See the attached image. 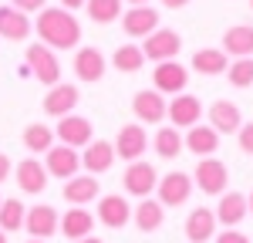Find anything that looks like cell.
<instances>
[{
  "instance_id": "cell-1",
  "label": "cell",
  "mask_w": 253,
  "mask_h": 243,
  "mask_svg": "<svg viewBox=\"0 0 253 243\" xmlns=\"http://www.w3.org/2000/svg\"><path fill=\"white\" fill-rule=\"evenodd\" d=\"M41 44H47L51 51H71L81 44V24L71 10L64 7H44L34 20Z\"/></svg>"
},
{
  "instance_id": "cell-2",
  "label": "cell",
  "mask_w": 253,
  "mask_h": 243,
  "mask_svg": "<svg viewBox=\"0 0 253 243\" xmlns=\"http://www.w3.org/2000/svg\"><path fill=\"white\" fill-rule=\"evenodd\" d=\"M193 182H196V189H203L206 196H223L226 182H230V169H226V162H219L216 156H206V159L196 162Z\"/></svg>"
},
{
  "instance_id": "cell-3",
  "label": "cell",
  "mask_w": 253,
  "mask_h": 243,
  "mask_svg": "<svg viewBox=\"0 0 253 243\" xmlns=\"http://www.w3.org/2000/svg\"><path fill=\"white\" fill-rule=\"evenodd\" d=\"M27 71H31L41 84L54 88L61 81V61L47 44H27Z\"/></svg>"
},
{
  "instance_id": "cell-4",
  "label": "cell",
  "mask_w": 253,
  "mask_h": 243,
  "mask_svg": "<svg viewBox=\"0 0 253 243\" xmlns=\"http://www.w3.org/2000/svg\"><path fill=\"white\" fill-rule=\"evenodd\" d=\"M179 51H182V38L175 34L172 27H159V31H152L149 38L142 40V54H145V61H152V64L175 61Z\"/></svg>"
},
{
  "instance_id": "cell-5",
  "label": "cell",
  "mask_w": 253,
  "mask_h": 243,
  "mask_svg": "<svg viewBox=\"0 0 253 243\" xmlns=\"http://www.w3.org/2000/svg\"><path fill=\"white\" fill-rule=\"evenodd\" d=\"M193 176H186L182 169H175V172H166V176H159V202L162 206H186L189 196H193Z\"/></svg>"
},
{
  "instance_id": "cell-6",
  "label": "cell",
  "mask_w": 253,
  "mask_h": 243,
  "mask_svg": "<svg viewBox=\"0 0 253 243\" xmlns=\"http://www.w3.org/2000/svg\"><path fill=\"white\" fill-rule=\"evenodd\" d=\"M122 182H125V193H132V196H138V200H145V196L159 186V172H156L152 162L138 159V162H128V165H125Z\"/></svg>"
},
{
  "instance_id": "cell-7",
  "label": "cell",
  "mask_w": 253,
  "mask_h": 243,
  "mask_svg": "<svg viewBox=\"0 0 253 243\" xmlns=\"http://www.w3.org/2000/svg\"><path fill=\"white\" fill-rule=\"evenodd\" d=\"M54 135L61 139V145H71V149H84V145H91L95 142V128H91V122L84 119V115H64L58 119V128H54Z\"/></svg>"
},
{
  "instance_id": "cell-8",
  "label": "cell",
  "mask_w": 253,
  "mask_h": 243,
  "mask_svg": "<svg viewBox=\"0 0 253 243\" xmlns=\"http://www.w3.org/2000/svg\"><path fill=\"white\" fill-rule=\"evenodd\" d=\"M44 169H47V176H58V179L68 182L71 176H78V169H81L78 149H71V145H51L44 152Z\"/></svg>"
},
{
  "instance_id": "cell-9",
  "label": "cell",
  "mask_w": 253,
  "mask_h": 243,
  "mask_svg": "<svg viewBox=\"0 0 253 243\" xmlns=\"http://www.w3.org/2000/svg\"><path fill=\"white\" fill-rule=\"evenodd\" d=\"M186 81H189V71L179 61H162V64L152 68V88L159 95H182Z\"/></svg>"
},
{
  "instance_id": "cell-10",
  "label": "cell",
  "mask_w": 253,
  "mask_h": 243,
  "mask_svg": "<svg viewBox=\"0 0 253 243\" xmlns=\"http://www.w3.org/2000/svg\"><path fill=\"white\" fill-rule=\"evenodd\" d=\"M115 156L125 162H138L145 156V149H149V135H145V128L142 125H122L115 135Z\"/></svg>"
},
{
  "instance_id": "cell-11",
  "label": "cell",
  "mask_w": 253,
  "mask_h": 243,
  "mask_svg": "<svg viewBox=\"0 0 253 243\" xmlns=\"http://www.w3.org/2000/svg\"><path fill=\"white\" fill-rule=\"evenodd\" d=\"M58 226H61V213L54 209V206L41 202V206H31V209H27L24 230L31 233V240H47V237H54Z\"/></svg>"
},
{
  "instance_id": "cell-12",
  "label": "cell",
  "mask_w": 253,
  "mask_h": 243,
  "mask_svg": "<svg viewBox=\"0 0 253 243\" xmlns=\"http://www.w3.org/2000/svg\"><path fill=\"white\" fill-rule=\"evenodd\" d=\"M166 119L172 122V128L179 125V132H182V128H193V125H199V119H203V101L196 98V95H189V91H182V95H175V98L169 101Z\"/></svg>"
},
{
  "instance_id": "cell-13",
  "label": "cell",
  "mask_w": 253,
  "mask_h": 243,
  "mask_svg": "<svg viewBox=\"0 0 253 243\" xmlns=\"http://www.w3.org/2000/svg\"><path fill=\"white\" fill-rule=\"evenodd\" d=\"M166 108H169V101H166V95H159L156 88H142L132 98V112L142 125H159L166 119Z\"/></svg>"
},
{
  "instance_id": "cell-14",
  "label": "cell",
  "mask_w": 253,
  "mask_h": 243,
  "mask_svg": "<svg viewBox=\"0 0 253 243\" xmlns=\"http://www.w3.org/2000/svg\"><path fill=\"white\" fill-rule=\"evenodd\" d=\"M122 31L128 38H149L152 31H159V10L152 3H142V7H128L125 17H122Z\"/></svg>"
},
{
  "instance_id": "cell-15",
  "label": "cell",
  "mask_w": 253,
  "mask_h": 243,
  "mask_svg": "<svg viewBox=\"0 0 253 243\" xmlns=\"http://www.w3.org/2000/svg\"><path fill=\"white\" fill-rule=\"evenodd\" d=\"M213 213H216V223H223L226 230H236L240 223L250 216V206H247V196H243V193H236V189L230 193V189H226V193L219 196Z\"/></svg>"
},
{
  "instance_id": "cell-16",
  "label": "cell",
  "mask_w": 253,
  "mask_h": 243,
  "mask_svg": "<svg viewBox=\"0 0 253 243\" xmlns=\"http://www.w3.org/2000/svg\"><path fill=\"white\" fill-rule=\"evenodd\" d=\"M128 220H132V206H128L125 196L108 193V196L98 200V223H101V226H108V230H122Z\"/></svg>"
},
{
  "instance_id": "cell-17",
  "label": "cell",
  "mask_w": 253,
  "mask_h": 243,
  "mask_svg": "<svg viewBox=\"0 0 253 243\" xmlns=\"http://www.w3.org/2000/svg\"><path fill=\"white\" fill-rule=\"evenodd\" d=\"M78 88L75 84H64V81H58L47 95H44V112L51 115V119H64V115H71L75 112V105H78Z\"/></svg>"
},
{
  "instance_id": "cell-18",
  "label": "cell",
  "mask_w": 253,
  "mask_h": 243,
  "mask_svg": "<svg viewBox=\"0 0 253 243\" xmlns=\"http://www.w3.org/2000/svg\"><path fill=\"white\" fill-rule=\"evenodd\" d=\"M115 145L105 139L91 142V145H84V152H81V165L88 169V176H101V172H108L112 165H115Z\"/></svg>"
},
{
  "instance_id": "cell-19",
  "label": "cell",
  "mask_w": 253,
  "mask_h": 243,
  "mask_svg": "<svg viewBox=\"0 0 253 243\" xmlns=\"http://www.w3.org/2000/svg\"><path fill=\"white\" fill-rule=\"evenodd\" d=\"M91 230H95V216L84 209V206H71L64 216H61V226L58 233L61 237H68V240H84V237H91Z\"/></svg>"
},
{
  "instance_id": "cell-20",
  "label": "cell",
  "mask_w": 253,
  "mask_h": 243,
  "mask_svg": "<svg viewBox=\"0 0 253 243\" xmlns=\"http://www.w3.org/2000/svg\"><path fill=\"white\" fill-rule=\"evenodd\" d=\"M17 186H20V193H27V196H41L47 189V169H44V162H38V159L17 162Z\"/></svg>"
},
{
  "instance_id": "cell-21",
  "label": "cell",
  "mask_w": 253,
  "mask_h": 243,
  "mask_svg": "<svg viewBox=\"0 0 253 243\" xmlns=\"http://www.w3.org/2000/svg\"><path fill=\"white\" fill-rule=\"evenodd\" d=\"M216 237V213L210 206H196L186 220V240L189 243H206Z\"/></svg>"
},
{
  "instance_id": "cell-22",
  "label": "cell",
  "mask_w": 253,
  "mask_h": 243,
  "mask_svg": "<svg viewBox=\"0 0 253 243\" xmlns=\"http://www.w3.org/2000/svg\"><path fill=\"white\" fill-rule=\"evenodd\" d=\"M34 31V24L27 14H20L17 7H0V38L3 40H27Z\"/></svg>"
},
{
  "instance_id": "cell-23",
  "label": "cell",
  "mask_w": 253,
  "mask_h": 243,
  "mask_svg": "<svg viewBox=\"0 0 253 243\" xmlns=\"http://www.w3.org/2000/svg\"><path fill=\"white\" fill-rule=\"evenodd\" d=\"M210 125H213L219 135H233L240 132V125H243V115H240V108H236L233 101L219 98L210 105Z\"/></svg>"
},
{
  "instance_id": "cell-24",
  "label": "cell",
  "mask_w": 253,
  "mask_h": 243,
  "mask_svg": "<svg viewBox=\"0 0 253 243\" xmlns=\"http://www.w3.org/2000/svg\"><path fill=\"white\" fill-rule=\"evenodd\" d=\"M75 75L84 84H95V81L105 78V58H101L98 47H78V54H75Z\"/></svg>"
},
{
  "instance_id": "cell-25",
  "label": "cell",
  "mask_w": 253,
  "mask_h": 243,
  "mask_svg": "<svg viewBox=\"0 0 253 243\" xmlns=\"http://www.w3.org/2000/svg\"><path fill=\"white\" fill-rule=\"evenodd\" d=\"M182 145H186V149H189L193 156L206 159V156H213L216 149H219V132H216L213 125H193V128L186 132Z\"/></svg>"
},
{
  "instance_id": "cell-26",
  "label": "cell",
  "mask_w": 253,
  "mask_h": 243,
  "mask_svg": "<svg viewBox=\"0 0 253 243\" xmlns=\"http://www.w3.org/2000/svg\"><path fill=\"white\" fill-rule=\"evenodd\" d=\"M223 51L226 58H253V24H233L226 34H223Z\"/></svg>"
},
{
  "instance_id": "cell-27",
  "label": "cell",
  "mask_w": 253,
  "mask_h": 243,
  "mask_svg": "<svg viewBox=\"0 0 253 243\" xmlns=\"http://www.w3.org/2000/svg\"><path fill=\"white\" fill-rule=\"evenodd\" d=\"M61 196L71 202V206H88V202L98 200V179L95 176H71V179L64 182V189H61Z\"/></svg>"
},
{
  "instance_id": "cell-28",
  "label": "cell",
  "mask_w": 253,
  "mask_h": 243,
  "mask_svg": "<svg viewBox=\"0 0 253 243\" xmlns=\"http://www.w3.org/2000/svg\"><path fill=\"white\" fill-rule=\"evenodd\" d=\"M132 220H135V226L142 233H156V230H162V223H166V206L159 200H149L145 196L138 206H132Z\"/></svg>"
},
{
  "instance_id": "cell-29",
  "label": "cell",
  "mask_w": 253,
  "mask_h": 243,
  "mask_svg": "<svg viewBox=\"0 0 253 243\" xmlns=\"http://www.w3.org/2000/svg\"><path fill=\"white\" fill-rule=\"evenodd\" d=\"M226 68H230V58H226L223 47H203V51H196V54H193V71L206 75V78L223 75Z\"/></svg>"
},
{
  "instance_id": "cell-30",
  "label": "cell",
  "mask_w": 253,
  "mask_h": 243,
  "mask_svg": "<svg viewBox=\"0 0 253 243\" xmlns=\"http://www.w3.org/2000/svg\"><path fill=\"white\" fill-rule=\"evenodd\" d=\"M24 220H27V206H24L17 196L0 202V230H3V233H17V230H24Z\"/></svg>"
},
{
  "instance_id": "cell-31",
  "label": "cell",
  "mask_w": 253,
  "mask_h": 243,
  "mask_svg": "<svg viewBox=\"0 0 253 243\" xmlns=\"http://www.w3.org/2000/svg\"><path fill=\"white\" fill-rule=\"evenodd\" d=\"M112 64H115V71H122V75H135V71H142V64H145V54H142L138 44H122L115 54H112Z\"/></svg>"
},
{
  "instance_id": "cell-32",
  "label": "cell",
  "mask_w": 253,
  "mask_h": 243,
  "mask_svg": "<svg viewBox=\"0 0 253 243\" xmlns=\"http://www.w3.org/2000/svg\"><path fill=\"white\" fill-rule=\"evenodd\" d=\"M152 145H156V152L162 156V159H175V156L186 149L179 128H172V125H162V128L156 132V139H152Z\"/></svg>"
},
{
  "instance_id": "cell-33",
  "label": "cell",
  "mask_w": 253,
  "mask_h": 243,
  "mask_svg": "<svg viewBox=\"0 0 253 243\" xmlns=\"http://www.w3.org/2000/svg\"><path fill=\"white\" fill-rule=\"evenodd\" d=\"M51 145H54V128H51V125L34 122V125L24 128V149H27V152H47Z\"/></svg>"
},
{
  "instance_id": "cell-34",
  "label": "cell",
  "mask_w": 253,
  "mask_h": 243,
  "mask_svg": "<svg viewBox=\"0 0 253 243\" xmlns=\"http://www.w3.org/2000/svg\"><path fill=\"white\" fill-rule=\"evenodd\" d=\"M84 10L95 24H112V20H122V0H88Z\"/></svg>"
},
{
  "instance_id": "cell-35",
  "label": "cell",
  "mask_w": 253,
  "mask_h": 243,
  "mask_svg": "<svg viewBox=\"0 0 253 243\" xmlns=\"http://www.w3.org/2000/svg\"><path fill=\"white\" fill-rule=\"evenodd\" d=\"M226 78H230L233 88H250L253 84V58H236L226 68Z\"/></svg>"
},
{
  "instance_id": "cell-36",
  "label": "cell",
  "mask_w": 253,
  "mask_h": 243,
  "mask_svg": "<svg viewBox=\"0 0 253 243\" xmlns=\"http://www.w3.org/2000/svg\"><path fill=\"white\" fill-rule=\"evenodd\" d=\"M236 142H240V149H243L247 156H253V122H243V125H240Z\"/></svg>"
},
{
  "instance_id": "cell-37",
  "label": "cell",
  "mask_w": 253,
  "mask_h": 243,
  "mask_svg": "<svg viewBox=\"0 0 253 243\" xmlns=\"http://www.w3.org/2000/svg\"><path fill=\"white\" fill-rule=\"evenodd\" d=\"M10 7H17L20 14H41L47 7V0H10Z\"/></svg>"
},
{
  "instance_id": "cell-38",
  "label": "cell",
  "mask_w": 253,
  "mask_h": 243,
  "mask_svg": "<svg viewBox=\"0 0 253 243\" xmlns=\"http://www.w3.org/2000/svg\"><path fill=\"white\" fill-rule=\"evenodd\" d=\"M216 243H250V237L240 230H226V233H216Z\"/></svg>"
},
{
  "instance_id": "cell-39",
  "label": "cell",
  "mask_w": 253,
  "mask_h": 243,
  "mask_svg": "<svg viewBox=\"0 0 253 243\" xmlns=\"http://www.w3.org/2000/svg\"><path fill=\"white\" fill-rule=\"evenodd\" d=\"M10 172H14V162H10L7 156H3V152H0V182L10 179Z\"/></svg>"
},
{
  "instance_id": "cell-40",
  "label": "cell",
  "mask_w": 253,
  "mask_h": 243,
  "mask_svg": "<svg viewBox=\"0 0 253 243\" xmlns=\"http://www.w3.org/2000/svg\"><path fill=\"white\" fill-rule=\"evenodd\" d=\"M84 3H88V0H61V7H64V10H71V14H75L78 7H84Z\"/></svg>"
},
{
  "instance_id": "cell-41",
  "label": "cell",
  "mask_w": 253,
  "mask_h": 243,
  "mask_svg": "<svg viewBox=\"0 0 253 243\" xmlns=\"http://www.w3.org/2000/svg\"><path fill=\"white\" fill-rule=\"evenodd\" d=\"M189 0H162V7H169V10H179V7H186Z\"/></svg>"
},
{
  "instance_id": "cell-42",
  "label": "cell",
  "mask_w": 253,
  "mask_h": 243,
  "mask_svg": "<svg viewBox=\"0 0 253 243\" xmlns=\"http://www.w3.org/2000/svg\"><path fill=\"white\" fill-rule=\"evenodd\" d=\"M125 3H132V7H142V3H152V0H125Z\"/></svg>"
},
{
  "instance_id": "cell-43",
  "label": "cell",
  "mask_w": 253,
  "mask_h": 243,
  "mask_svg": "<svg viewBox=\"0 0 253 243\" xmlns=\"http://www.w3.org/2000/svg\"><path fill=\"white\" fill-rule=\"evenodd\" d=\"M78 243H101L98 237H84V240H78Z\"/></svg>"
},
{
  "instance_id": "cell-44",
  "label": "cell",
  "mask_w": 253,
  "mask_h": 243,
  "mask_svg": "<svg viewBox=\"0 0 253 243\" xmlns=\"http://www.w3.org/2000/svg\"><path fill=\"white\" fill-rule=\"evenodd\" d=\"M247 206H250V216H253V193L247 196Z\"/></svg>"
},
{
  "instance_id": "cell-45",
  "label": "cell",
  "mask_w": 253,
  "mask_h": 243,
  "mask_svg": "<svg viewBox=\"0 0 253 243\" xmlns=\"http://www.w3.org/2000/svg\"><path fill=\"white\" fill-rule=\"evenodd\" d=\"M0 243H7V233H3V230H0Z\"/></svg>"
},
{
  "instance_id": "cell-46",
  "label": "cell",
  "mask_w": 253,
  "mask_h": 243,
  "mask_svg": "<svg viewBox=\"0 0 253 243\" xmlns=\"http://www.w3.org/2000/svg\"><path fill=\"white\" fill-rule=\"evenodd\" d=\"M27 243H47V240H27Z\"/></svg>"
},
{
  "instance_id": "cell-47",
  "label": "cell",
  "mask_w": 253,
  "mask_h": 243,
  "mask_svg": "<svg viewBox=\"0 0 253 243\" xmlns=\"http://www.w3.org/2000/svg\"><path fill=\"white\" fill-rule=\"evenodd\" d=\"M250 7H253V0H250Z\"/></svg>"
},
{
  "instance_id": "cell-48",
  "label": "cell",
  "mask_w": 253,
  "mask_h": 243,
  "mask_svg": "<svg viewBox=\"0 0 253 243\" xmlns=\"http://www.w3.org/2000/svg\"><path fill=\"white\" fill-rule=\"evenodd\" d=\"M0 202H3V200H0Z\"/></svg>"
}]
</instances>
